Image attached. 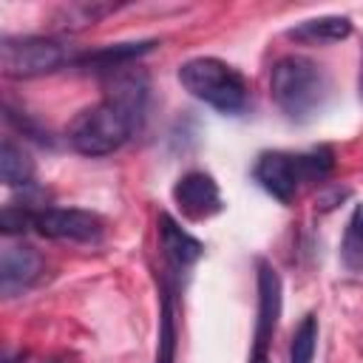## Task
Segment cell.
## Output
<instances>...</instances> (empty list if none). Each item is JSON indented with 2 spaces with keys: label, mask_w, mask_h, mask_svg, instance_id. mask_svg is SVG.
Here are the masks:
<instances>
[{
  "label": "cell",
  "mask_w": 363,
  "mask_h": 363,
  "mask_svg": "<svg viewBox=\"0 0 363 363\" xmlns=\"http://www.w3.org/2000/svg\"><path fill=\"white\" fill-rule=\"evenodd\" d=\"M340 261L346 264V269L363 272V204H357L349 216V224L340 241Z\"/></svg>",
  "instance_id": "obj_16"
},
{
  "label": "cell",
  "mask_w": 363,
  "mask_h": 363,
  "mask_svg": "<svg viewBox=\"0 0 363 363\" xmlns=\"http://www.w3.org/2000/svg\"><path fill=\"white\" fill-rule=\"evenodd\" d=\"M74 62L77 57L71 43L60 37H3L0 40V71L11 79L43 77Z\"/></svg>",
  "instance_id": "obj_4"
},
{
  "label": "cell",
  "mask_w": 363,
  "mask_h": 363,
  "mask_svg": "<svg viewBox=\"0 0 363 363\" xmlns=\"http://www.w3.org/2000/svg\"><path fill=\"white\" fill-rule=\"evenodd\" d=\"M352 34V23L349 17H337V14H326V17H312V20H303L298 26H292L286 31V37L292 40H301V43H340Z\"/></svg>",
  "instance_id": "obj_13"
},
{
  "label": "cell",
  "mask_w": 363,
  "mask_h": 363,
  "mask_svg": "<svg viewBox=\"0 0 363 363\" xmlns=\"http://www.w3.org/2000/svg\"><path fill=\"white\" fill-rule=\"evenodd\" d=\"M43 272V255L28 244H6L0 252V289L3 295H17L28 289Z\"/></svg>",
  "instance_id": "obj_9"
},
{
  "label": "cell",
  "mask_w": 363,
  "mask_h": 363,
  "mask_svg": "<svg viewBox=\"0 0 363 363\" xmlns=\"http://www.w3.org/2000/svg\"><path fill=\"white\" fill-rule=\"evenodd\" d=\"M360 99H363V62H360Z\"/></svg>",
  "instance_id": "obj_22"
},
{
  "label": "cell",
  "mask_w": 363,
  "mask_h": 363,
  "mask_svg": "<svg viewBox=\"0 0 363 363\" xmlns=\"http://www.w3.org/2000/svg\"><path fill=\"white\" fill-rule=\"evenodd\" d=\"M37 210L31 204H6L0 213V230L3 235H20L34 227Z\"/></svg>",
  "instance_id": "obj_18"
},
{
  "label": "cell",
  "mask_w": 363,
  "mask_h": 363,
  "mask_svg": "<svg viewBox=\"0 0 363 363\" xmlns=\"http://www.w3.org/2000/svg\"><path fill=\"white\" fill-rule=\"evenodd\" d=\"M173 201L187 218H207L221 210V193L210 173L190 170L173 184Z\"/></svg>",
  "instance_id": "obj_7"
},
{
  "label": "cell",
  "mask_w": 363,
  "mask_h": 363,
  "mask_svg": "<svg viewBox=\"0 0 363 363\" xmlns=\"http://www.w3.org/2000/svg\"><path fill=\"white\" fill-rule=\"evenodd\" d=\"M179 82L184 91L221 113H241L250 102L247 79L216 57H196L179 65Z\"/></svg>",
  "instance_id": "obj_3"
},
{
  "label": "cell",
  "mask_w": 363,
  "mask_h": 363,
  "mask_svg": "<svg viewBox=\"0 0 363 363\" xmlns=\"http://www.w3.org/2000/svg\"><path fill=\"white\" fill-rule=\"evenodd\" d=\"M139 125L142 122L130 111H125L119 102L105 96L102 102L82 108L71 119L65 136H68L71 147L82 156H108V153L119 150L133 136V130Z\"/></svg>",
  "instance_id": "obj_2"
},
{
  "label": "cell",
  "mask_w": 363,
  "mask_h": 363,
  "mask_svg": "<svg viewBox=\"0 0 363 363\" xmlns=\"http://www.w3.org/2000/svg\"><path fill=\"white\" fill-rule=\"evenodd\" d=\"M45 363H77L74 357H48Z\"/></svg>",
  "instance_id": "obj_21"
},
{
  "label": "cell",
  "mask_w": 363,
  "mask_h": 363,
  "mask_svg": "<svg viewBox=\"0 0 363 363\" xmlns=\"http://www.w3.org/2000/svg\"><path fill=\"white\" fill-rule=\"evenodd\" d=\"M34 230L45 238L54 241H99L102 238V218L91 210H77V207H43L37 210Z\"/></svg>",
  "instance_id": "obj_6"
},
{
  "label": "cell",
  "mask_w": 363,
  "mask_h": 363,
  "mask_svg": "<svg viewBox=\"0 0 363 363\" xmlns=\"http://www.w3.org/2000/svg\"><path fill=\"white\" fill-rule=\"evenodd\" d=\"M269 94L286 119L306 122L323 108L329 96V79L315 60L303 54H286L269 71Z\"/></svg>",
  "instance_id": "obj_1"
},
{
  "label": "cell",
  "mask_w": 363,
  "mask_h": 363,
  "mask_svg": "<svg viewBox=\"0 0 363 363\" xmlns=\"http://www.w3.org/2000/svg\"><path fill=\"white\" fill-rule=\"evenodd\" d=\"M250 363H269V357H267V349H258V346H252Z\"/></svg>",
  "instance_id": "obj_20"
},
{
  "label": "cell",
  "mask_w": 363,
  "mask_h": 363,
  "mask_svg": "<svg viewBox=\"0 0 363 363\" xmlns=\"http://www.w3.org/2000/svg\"><path fill=\"white\" fill-rule=\"evenodd\" d=\"M281 315V278L269 261H258V318H255V346L267 349Z\"/></svg>",
  "instance_id": "obj_10"
},
{
  "label": "cell",
  "mask_w": 363,
  "mask_h": 363,
  "mask_svg": "<svg viewBox=\"0 0 363 363\" xmlns=\"http://www.w3.org/2000/svg\"><path fill=\"white\" fill-rule=\"evenodd\" d=\"M252 179L281 204H289L301 184H306V167L303 153H284V150H267L258 156L252 167Z\"/></svg>",
  "instance_id": "obj_5"
},
{
  "label": "cell",
  "mask_w": 363,
  "mask_h": 363,
  "mask_svg": "<svg viewBox=\"0 0 363 363\" xmlns=\"http://www.w3.org/2000/svg\"><path fill=\"white\" fill-rule=\"evenodd\" d=\"M162 315H159V343H156V363H176V306H173V281L164 278L162 284Z\"/></svg>",
  "instance_id": "obj_15"
},
{
  "label": "cell",
  "mask_w": 363,
  "mask_h": 363,
  "mask_svg": "<svg viewBox=\"0 0 363 363\" xmlns=\"http://www.w3.org/2000/svg\"><path fill=\"white\" fill-rule=\"evenodd\" d=\"M315 346H318V318H315V315H306V318L295 326V332H292L289 363H312Z\"/></svg>",
  "instance_id": "obj_17"
},
{
  "label": "cell",
  "mask_w": 363,
  "mask_h": 363,
  "mask_svg": "<svg viewBox=\"0 0 363 363\" xmlns=\"http://www.w3.org/2000/svg\"><path fill=\"white\" fill-rule=\"evenodd\" d=\"M3 116H6V122H9V125H14V128H17L23 136H31V139H34V142H40V145H51V139H48V130H43V128H40L34 119H28L26 113L14 111L9 102L3 105Z\"/></svg>",
  "instance_id": "obj_19"
},
{
  "label": "cell",
  "mask_w": 363,
  "mask_h": 363,
  "mask_svg": "<svg viewBox=\"0 0 363 363\" xmlns=\"http://www.w3.org/2000/svg\"><path fill=\"white\" fill-rule=\"evenodd\" d=\"M105 96L119 102L125 111H130L142 122L145 108H147V77L142 71H133V68L113 71L111 79H108V94Z\"/></svg>",
  "instance_id": "obj_12"
},
{
  "label": "cell",
  "mask_w": 363,
  "mask_h": 363,
  "mask_svg": "<svg viewBox=\"0 0 363 363\" xmlns=\"http://www.w3.org/2000/svg\"><path fill=\"white\" fill-rule=\"evenodd\" d=\"M0 179L9 187H28L34 179V162L23 150V145L11 142L9 136L0 142Z\"/></svg>",
  "instance_id": "obj_14"
},
{
  "label": "cell",
  "mask_w": 363,
  "mask_h": 363,
  "mask_svg": "<svg viewBox=\"0 0 363 363\" xmlns=\"http://www.w3.org/2000/svg\"><path fill=\"white\" fill-rule=\"evenodd\" d=\"M156 233H159V250H162V258L167 264V269L173 275L190 269L201 252H204V244L199 238H193L187 230L179 227V221L170 216V213H159L156 218Z\"/></svg>",
  "instance_id": "obj_8"
},
{
  "label": "cell",
  "mask_w": 363,
  "mask_h": 363,
  "mask_svg": "<svg viewBox=\"0 0 363 363\" xmlns=\"http://www.w3.org/2000/svg\"><path fill=\"white\" fill-rule=\"evenodd\" d=\"M156 48V40H139V43H116V45H102L96 51H88V54H79L74 65H82L88 71H105V74H113V71H122L128 68L133 60L150 54Z\"/></svg>",
  "instance_id": "obj_11"
}]
</instances>
